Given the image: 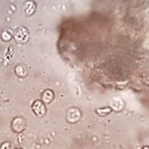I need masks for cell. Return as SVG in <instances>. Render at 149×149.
<instances>
[{"instance_id":"obj_1","label":"cell","mask_w":149,"mask_h":149,"mask_svg":"<svg viewBox=\"0 0 149 149\" xmlns=\"http://www.w3.org/2000/svg\"><path fill=\"white\" fill-rule=\"evenodd\" d=\"M81 112L77 109H69L68 113H67V119L69 122H76L80 119Z\"/></svg>"},{"instance_id":"obj_2","label":"cell","mask_w":149,"mask_h":149,"mask_svg":"<svg viewBox=\"0 0 149 149\" xmlns=\"http://www.w3.org/2000/svg\"><path fill=\"white\" fill-rule=\"evenodd\" d=\"M32 109H33V111L35 112V114L38 115V116H43V115L45 114V112H46L45 105L43 104L42 102H39V100L34 102Z\"/></svg>"},{"instance_id":"obj_3","label":"cell","mask_w":149,"mask_h":149,"mask_svg":"<svg viewBox=\"0 0 149 149\" xmlns=\"http://www.w3.org/2000/svg\"><path fill=\"white\" fill-rule=\"evenodd\" d=\"M28 32L26 29H23V28H20L17 30V32H16L15 34V39L18 41V42L20 43H24L26 42V41L28 40Z\"/></svg>"},{"instance_id":"obj_4","label":"cell","mask_w":149,"mask_h":149,"mask_svg":"<svg viewBox=\"0 0 149 149\" xmlns=\"http://www.w3.org/2000/svg\"><path fill=\"white\" fill-rule=\"evenodd\" d=\"M12 127L13 130L16 132H21L25 128V120H23L22 118H15L12 122Z\"/></svg>"},{"instance_id":"obj_5","label":"cell","mask_w":149,"mask_h":149,"mask_svg":"<svg viewBox=\"0 0 149 149\" xmlns=\"http://www.w3.org/2000/svg\"><path fill=\"white\" fill-rule=\"evenodd\" d=\"M53 98H54V93H53L52 91H46L43 93V100L45 102H51Z\"/></svg>"},{"instance_id":"obj_6","label":"cell","mask_w":149,"mask_h":149,"mask_svg":"<svg viewBox=\"0 0 149 149\" xmlns=\"http://www.w3.org/2000/svg\"><path fill=\"white\" fill-rule=\"evenodd\" d=\"M9 148H10V144L5 142V143L2 144V145H1V148H0V149H9Z\"/></svg>"}]
</instances>
